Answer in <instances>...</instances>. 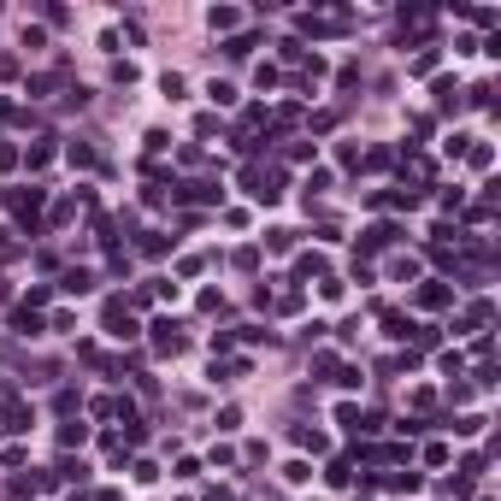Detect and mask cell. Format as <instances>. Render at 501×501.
<instances>
[{"instance_id":"obj_1","label":"cell","mask_w":501,"mask_h":501,"mask_svg":"<svg viewBox=\"0 0 501 501\" xmlns=\"http://www.w3.org/2000/svg\"><path fill=\"white\" fill-rule=\"evenodd\" d=\"M88 283H95V278H88V271H65V289H71V295H83Z\"/></svg>"}]
</instances>
